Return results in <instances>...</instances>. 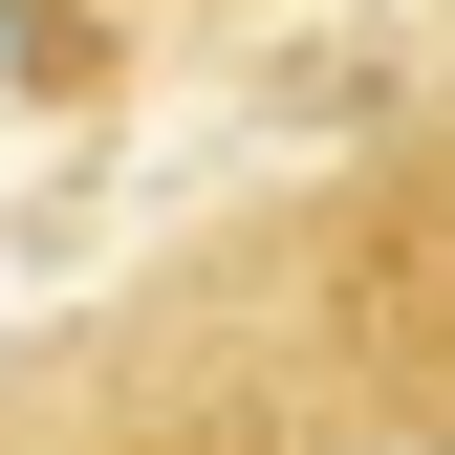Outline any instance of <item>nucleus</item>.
<instances>
[{
	"label": "nucleus",
	"instance_id": "1",
	"mask_svg": "<svg viewBox=\"0 0 455 455\" xmlns=\"http://www.w3.org/2000/svg\"><path fill=\"white\" fill-rule=\"evenodd\" d=\"M66 455H390V434L304 369V325H260L239 369H108V412Z\"/></svg>",
	"mask_w": 455,
	"mask_h": 455
},
{
	"label": "nucleus",
	"instance_id": "2",
	"mask_svg": "<svg viewBox=\"0 0 455 455\" xmlns=\"http://www.w3.org/2000/svg\"><path fill=\"white\" fill-rule=\"evenodd\" d=\"M0 455H22V434H0Z\"/></svg>",
	"mask_w": 455,
	"mask_h": 455
}]
</instances>
